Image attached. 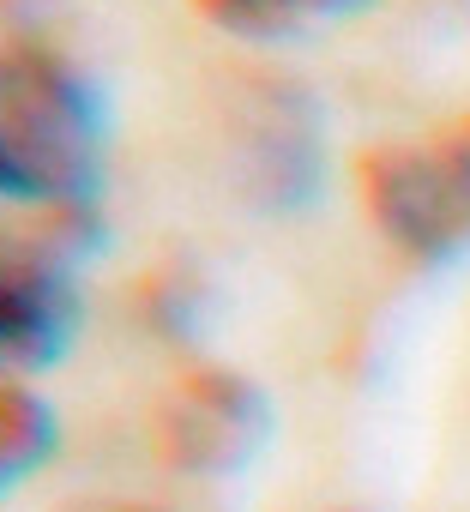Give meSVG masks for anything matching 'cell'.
I'll list each match as a JSON object with an SVG mask.
<instances>
[{
    "instance_id": "8992f818",
    "label": "cell",
    "mask_w": 470,
    "mask_h": 512,
    "mask_svg": "<svg viewBox=\"0 0 470 512\" xmlns=\"http://www.w3.org/2000/svg\"><path fill=\"white\" fill-rule=\"evenodd\" d=\"M187 7L199 19H211L217 31H235V37H284L302 19L296 0H187Z\"/></svg>"
},
{
    "instance_id": "5b68a950",
    "label": "cell",
    "mask_w": 470,
    "mask_h": 512,
    "mask_svg": "<svg viewBox=\"0 0 470 512\" xmlns=\"http://www.w3.org/2000/svg\"><path fill=\"white\" fill-rule=\"evenodd\" d=\"M55 446H61L55 404L25 380H0V494L31 482L55 458Z\"/></svg>"
},
{
    "instance_id": "52a82bcc",
    "label": "cell",
    "mask_w": 470,
    "mask_h": 512,
    "mask_svg": "<svg viewBox=\"0 0 470 512\" xmlns=\"http://www.w3.org/2000/svg\"><path fill=\"white\" fill-rule=\"evenodd\" d=\"M73 512H169V506H151V500H91V506H73Z\"/></svg>"
},
{
    "instance_id": "277c9868",
    "label": "cell",
    "mask_w": 470,
    "mask_h": 512,
    "mask_svg": "<svg viewBox=\"0 0 470 512\" xmlns=\"http://www.w3.org/2000/svg\"><path fill=\"white\" fill-rule=\"evenodd\" d=\"M79 332L73 284L37 253H0V380L43 374Z\"/></svg>"
},
{
    "instance_id": "7a4b0ae2",
    "label": "cell",
    "mask_w": 470,
    "mask_h": 512,
    "mask_svg": "<svg viewBox=\"0 0 470 512\" xmlns=\"http://www.w3.org/2000/svg\"><path fill=\"white\" fill-rule=\"evenodd\" d=\"M368 223L410 266H446L470 247V115L356 151Z\"/></svg>"
},
{
    "instance_id": "6da1fadb",
    "label": "cell",
    "mask_w": 470,
    "mask_h": 512,
    "mask_svg": "<svg viewBox=\"0 0 470 512\" xmlns=\"http://www.w3.org/2000/svg\"><path fill=\"white\" fill-rule=\"evenodd\" d=\"M109 121L79 61L49 43H0V211L85 229L103 187Z\"/></svg>"
},
{
    "instance_id": "ba28073f",
    "label": "cell",
    "mask_w": 470,
    "mask_h": 512,
    "mask_svg": "<svg viewBox=\"0 0 470 512\" xmlns=\"http://www.w3.org/2000/svg\"><path fill=\"white\" fill-rule=\"evenodd\" d=\"M302 13H344V7H362V0H296Z\"/></svg>"
},
{
    "instance_id": "3957f363",
    "label": "cell",
    "mask_w": 470,
    "mask_h": 512,
    "mask_svg": "<svg viewBox=\"0 0 470 512\" xmlns=\"http://www.w3.org/2000/svg\"><path fill=\"white\" fill-rule=\"evenodd\" d=\"M266 440V398L229 368H187L151 404V452L181 476H229Z\"/></svg>"
}]
</instances>
